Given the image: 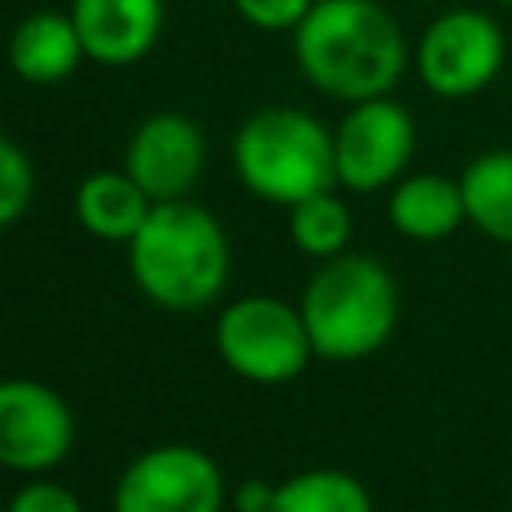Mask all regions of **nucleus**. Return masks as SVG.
I'll return each instance as SVG.
<instances>
[{
    "instance_id": "nucleus-14",
    "label": "nucleus",
    "mask_w": 512,
    "mask_h": 512,
    "mask_svg": "<svg viewBox=\"0 0 512 512\" xmlns=\"http://www.w3.org/2000/svg\"><path fill=\"white\" fill-rule=\"evenodd\" d=\"M72 208L88 236L108 240V244H128L140 232V224L148 220L152 200L124 168H108V172H92L76 184Z\"/></svg>"
},
{
    "instance_id": "nucleus-12",
    "label": "nucleus",
    "mask_w": 512,
    "mask_h": 512,
    "mask_svg": "<svg viewBox=\"0 0 512 512\" xmlns=\"http://www.w3.org/2000/svg\"><path fill=\"white\" fill-rule=\"evenodd\" d=\"M388 224L412 244H440L468 224L460 180L444 172H412L388 188Z\"/></svg>"
},
{
    "instance_id": "nucleus-13",
    "label": "nucleus",
    "mask_w": 512,
    "mask_h": 512,
    "mask_svg": "<svg viewBox=\"0 0 512 512\" xmlns=\"http://www.w3.org/2000/svg\"><path fill=\"white\" fill-rule=\"evenodd\" d=\"M84 56V40L68 12H32L8 36V64L24 84H60Z\"/></svg>"
},
{
    "instance_id": "nucleus-4",
    "label": "nucleus",
    "mask_w": 512,
    "mask_h": 512,
    "mask_svg": "<svg viewBox=\"0 0 512 512\" xmlns=\"http://www.w3.org/2000/svg\"><path fill=\"white\" fill-rule=\"evenodd\" d=\"M232 164L240 184L276 208L336 188L332 132L304 108L272 104L252 112L232 136Z\"/></svg>"
},
{
    "instance_id": "nucleus-6",
    "label": "nucleus",
    "mask_w": 512,
    "mask_h": 512,
    "mask_svg": "<svg viewBox=\"0 0 512 512\" xmlns=\"http://www.w3.org/2000/svg\"><path fill=\"white\" fill-rule=\"evenodd\" d=\"M504 28L484 8H448L424 24L412 64L420 84L440 100H468L484 92L504 68Z\"/></svg>"
},
{
    "instance_id": "nucleus-18",
    "label": "nucleus",
    "mask_w": 512,
    "mask_h": 512,
    "mask_svg": "<svg viewBox=\"0 0 512 512\" xmlns=\"http://www.w3.org/2000/svg\"><path fill=\"white\" fill-rule=\"evenodd\" d=\"M36 192V176H32V160L24 156V148L8 136H0V232L12 228Z\"/></svg>"
},
{
    "instance_id": "nucleus-9",
    "label": "nucleus",
    "mask_w": 512,
    "mask_h": 512,
    "mask_svg": "<svg viewBox=\"0 0 512 512\" xmlns=\"http://www.w3.org/2000/svg\"><path fill=\"white\" fill-rule=\"evenodd\" d=\"M76 440L68 400L40 380H0V464L12 472H52Z\"/></svg>"
},
{
    "instance_id": "nucleus-1",
    "label": "nucleus",
    "mask_w": 512,
    "mask_h": 512,
    "mask_svg": "<svg viewBox=\"0 0 512 512\" xmlns=\"http://www.w3.org/2000/svg\"><path fill=\"white\" fill-rule=\"evenodd\" d=\"M300 76L332 100L388 96L408 68V40L376 0H316L292 32Z\"/></svg>"
},
{
    "instance_id": "nucleus-5",
    "label": "nucleus",
    "mask_w": 512,
    "mask_h": 512,
    "mask_svg": "<svg viewBox=\"0 0 512 512\" xmlns=\"http://www.w3.org/2000/svg\"><path fill=\"white\" fill-rule=\"evenodd\" d=\"M216 352L224 368L252 384H288L316 356L300 304L276 296L232 300L216 320Z\"/></svg>"
},
{
    "instance_id": "nucleus-11",
    "label": "nucleus",
    "mask_w": 512,
    "mask_h": 512,
    "mask_svg": "<svg viewBox=\"0 0 512 512\" xmlns=\"http://www.w3.org/2000/svg\"><path fill=\"white\" fill-rule=\"evenodd\" d=\"M68 16L84 52L108 68L144 60L164 32V0H72Z\"/></svg>"
},
{
    "instance_id": "nucleus-10",
    "label": "nucleus",
    "mask_w": 512,
    "mask_h": 512,
    "mask_svg": "<svg viewBox=\"0 0 512 512\" xmlns=\"http://www.w3.org/2000/svg\"><path fill=\"white\" fill-rule=\"evenodd\" d=\"M208 160L204 132L184 112H152L136 124L124 148V172L144 188L152 204L188 200Z\"/></svg>"
},
{
    "instance_id": "nucleus-22",
    "label": "nucleus",
    "mask_w": 512,
    "mask_h": 512,
    "mask_svg": "<svg viewBox=\"0 0 512 512\" xmlns=\"http://www.w3.org/2000/svg\"><path fill=\"white\" fill-rule=\"evenodd\" d=\"M496 4H504V8H512V0H496Z\"/></svg>"
},
{
    "instance_id": "nucleus-21",
    "label": "nucleus",
    "mask_w": 512,
    "mask_h": 512,
    "mask_svg": "<svg viewBox=\"0 0 512 512\" xmlns=\"http://www.w3.org/2000/svg\"><path fill=\"white\" fill-rule=\"evenodd\" d=\"M228 500H232L236 512H272V504H276V484H268V480H244Z\"/></svg>"
},
{
    "instance_id": "nucleus-17",
    "label": "nucleus",
    "mask_w": 512,
    "mask_h": 512,
    "mask_svg": "<svg viewBox=\"0 0 512 512\" xmlns=\"http://www.w3.org/2000/svg\"><path fill=\"white\" fill-rule=\"evenodd\" d=\"M288 236L312 260H332L348 252L352 240V212L336 192H316L288 208Z\"/></svg>"
},
{
    "instance_id": "nucleus-2",
    "label": "nucleus",
    "mask_w": 512,
    "mask_h": 512,
    "mask_svg": "<svg viewBox=\"0 0 512 512\" xmlns=\"http://www.w3.org/2000/svg\"><path fill=\"white\" fill-rule=\"evenodd\" d=\"M228 268V236L220 220L192 200L152 204L148 220L128 240V272L136 288L168 312L212 304L228 284Z\"/></svg>"
},
{
    "instance_id": "nucleus-8",
    "label": "nucleus",
    "mask_w": 512,
    "mask_h": 512,
    "mask_svg": "<svg viewBox=\"0 0 512 512\" xmlns=\"http://www.w3.org/2000/svg\"><path fill=\"white\" fill-rule=\"evenodd\" d=\"M112 512H224L220 464L192 444H156L120 472Z\"/></svg>"
},
{
    "instance_id": "nucleus-16",
    "label": "nucleus",
    "mask_w": 512,
    "mask_h": 512,
    "mask_svg": "<svg viewBox=\"0 0 512 512\" xmlns=\"http://www.w3.org/2000/svg\"><path fill=\"white\" fill-rule=\"evenodd\" d=\"M272 512H372V496L352 472L308 468L276 484Z\"/></svg>"
},
{
    "instance_id": "nucleus-20",
    "label": "nucleus",
    "mask_w": 512,
    "mask_h": 512,
    "mask_svg": "<svg viewBox=\"0 0 512 512\" xmlns=\"http://www.w3.org/2000/svg\"><path fill=\"white\" fill-rule=\"evenodd\" d=\"M8 512H84V508H80L76 492H68L64 484L32 480V484H24V488L12 496Z\"/></svg>"
},
{
    "instance_id": "nucleus-19",
    "label": "nucleus",
    "mask_w": 512,
    "mask_h": 512,
    "mask_svg": "<svg viewBox=\"0 0 512 512\" xmlns=\"http://www.w3.org/2000/svg\"><path fill=\"white\" fill-rule=\"evenodd\" d=\"M236 12L264 32H296V24L312 12L316 0H232Z\"/></svg>"
},
{
    "instance_id": "nucleus-15",
    "label": "nucleus",
    "mask_w": 512,
    "mask_h": 512,
    "mask_svg": "<svg viewBox=\"0 0 512 512\" xmlns=\"http://www.w3.org/2000/svg\"><path fill=\"white\" fill-rule=\"evenodd\" d=\"M456 180L468 224L480 236L512 248V148H488L472 156Z\"/></svg>"
},
{
    "instance_id": "nucleus-3",
    "label": "nucleus",
    "mask_w": 512,
    "mask_h": 512,
    "mask_svg": "<svg viewBox=\"0 0 512 512\" xmlns=\"http://www.w3.org/2000/svg\"><path fill=\"white\" fill-rule=\"evenodd\" d=\"M300 316L320 360L352 364L380 352L400 320V288L368 252L320 260L300 296Z\"/></svg>"
},
{
    "instance_id": "nucleus-7",
    "label": "nucleus",
    "mask_w": 512,
    "mask_h": 512,
    "mask_svg": "<svg viewBox=\"0 0 512 512\" xmlns=\"http://www.w3.org/2000/svg\"><path fill=\"white\" fill-rule=\"evenodd\" d=\"M332 148L336 184L352 192H380L404 176L416 152V120L400 100L372 96L348 104V112L332 128Z\"/></svg>"
}]
</instances>
